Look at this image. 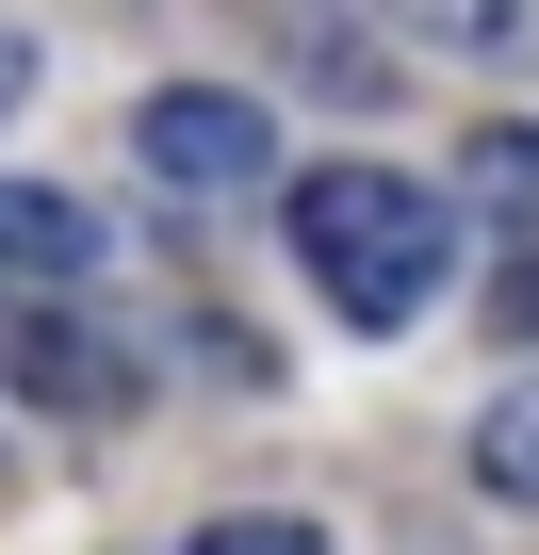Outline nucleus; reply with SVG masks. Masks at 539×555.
Instances as JSON below:
<instances>
[{"label": "nucleus", "instance_id": "423d86ee", "mask_svg": "<svg viewBox=\"0 0 539 555\" xmlns=\"http://www.w3.org/2000/svg\"><path fill=\"white\" fill-rule=\"evenodd\" d=\"M474 490H490V506H539V376L474 409Z\"/></svg>", "mask_w": 539, "mask_h": 555}, {"label": "nucleus", "instance_id": "20e7f679", "mask_svg": "<svg viewBox=\"0 0 539 555\" xmlns=\"http://www.w3.org/2000/svg\"><path fill=\"white\" fill-rule=\"evenodd\" d=\"M17 376H34V409H131V344L115 327H17Z\"/></svg>", "mask_w": 539, "mask_h": 555}, {"label": "nucleus", "instance_id": "6e6552de", "mask_svg": "<svg viewBox=\"0 0 539 555\" xmlns=\"http://www.w3.org/2000/svg\"><path fill=\"white\" fill-rule=\"evenodd\" d=\"M425 34H441V50H506L523 17H506V0H425Z\"/></svg>", "mask_w": 539, "mask_h": 555}, {"label": "nucleus", "instance_id": "f03ea898", "mask_svg": "<svg viewBox=\"0 0 539 555\" xmlns=\"http://www.w3.org/2000/svg\"><path fill=\"white\" fill-rule=\"evenodd\" d=\"M131 147H147L164 196H261V180H279V115H261L245 82H164L131 115Z\"/></svg>", "mask_w": 539, "mask_h": 555}, {"label": "nucleus", "instance_id": "f257e3e1", "mask_svg": "<svg viewBox=\"0 0 539 555\" xmlns=\"http://www.w3.org/2000/svg\"><path fill=\"white\" fill-rule=\"evenodd\" d=\"M279 212H295V261H311V295L344 327H409L441 295V261H458V212L425 180H393V164H311Z\"/></svg>", "mask_w": 539, "mask_h": 555}, {"label": "nucleus", "instance_id": "1a4fd4ad", "mask_svg": "<svg viewBox=\"0 0 539 555\" xmlns=\"http://www.w3.org/2000/svg\"><path fill=\"white\" fill-rule=\"evenodd\" d=\"M17 82H34V50H17V34H0V115H17Z\"/></svg>", "mask_w": 539, "mask_h": 555}, {"label": "nucleus", "instance_id": "7ed1b4c3", "mask_svg": "<svg viewBox=\"0 0 539 555\" xmlns=\"http://www.w3.org/2000/svg\"><path fill=\"white\" fill-rule=\"evenodd\" d=\"M115 261V229L82 212V196H50V180H0V278H99Z\"/></svg>", "mask_w": 539, "mask_h": 555}, {"label": "nucleus", "instance_id": "0eeeda50", "mask_svg": "<svg viewBox=\"0 0 539 555\" xmlns=\"http://www.w3.org/2000/svg\"><path fill=\"white\" fill-rule=\"evenodd\" d=\"M180 555H328V522H295V506H229V522H196Z\"/></svg>", "mask_w": 539, "mask_h": 555}, {"label": "nucleus", "instance_id": "9d476101", "mask_svg": "<svg viewBox=\"0 0 539 555\" xmlns=\"http://www.w3.org/2000/svg\"><path fill=\"white\" fill-rule=\"evenodd\" d=\"M0 490H17V457H0Z\"/></svg>", "mask_w": 539, "mask_h": 555}, {"label": "nucleus", "instance_id": "39448f33", "mask_svg": "<svg viewBox=\"0 0 539 555\" xmlns=\"http://www.w3.org/2000/svg\"><path fill=\"white\" fill-rule=\"evenodd\" d=\"M458 196H474L490 229H539V115H490V131L458 147Z\"/></svg>", "mask_w": 539, "mask_h": 555}]
</instances>
